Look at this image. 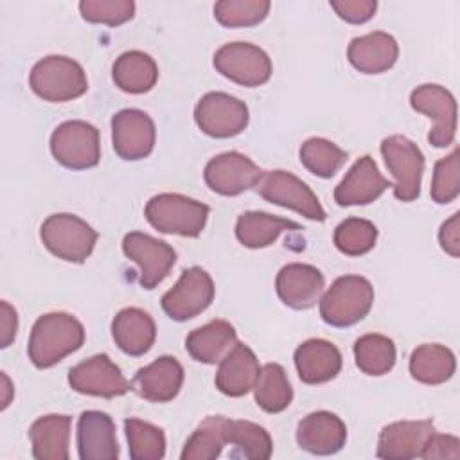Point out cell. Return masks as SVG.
I'll return each instance as SVG.
<instances>
[{
  "instance_id": "obj_1",
  "label": "cell",
  "mask_w": 460,
  "mask_h": 460,
  "mask_svg": "<svg viewBox=\"0 0 460 460\" xmlns=\"http://www.w3.org/2000/svg\"><path fill=\"white\" fill-rule=\"evenodd\" d=\"M84 343L83 323L63 311L41 314L29 336L27 354L36 368H50Z\"/></svg>"
},
{
  "instance_id": "obj_2",
  "label": "cell",
  "mask_w": 460,
  "mask_h": 460,
  "mask_svg": "<svg viewBox=\"0 0 460 460\" xmlns=\"http://www.w3.org/2000/svg\"><path fill=\"white\" fill-rule=\"evenodd\" d=\"M208 214V205L176 192L156 194L144 208V216L155 230L181 237H198L207 225Z\"/></svg>"
},
{
  "instance_id": "obj_3",
  "label": "cell",
  "mask_w": 460,
  "mask_h": 460,
  "mask_svg": "<svg viewBox=\"0 0 460 460\" xmlns=\"http://www.w3.org/2000/svg\"><path fill=\"white\" fill-rule=\"evenodd\" d=\"M374 304V288L361 275L338 277L320 298V316L327 325L350 327L363 320Z\"/></svg>"
},
{
  "instance_id": "obj_4",
  "label": "cell",
  "mask_w": 460,
  "mask_h": 460,
  "mask_svg": "<svg viewBox=\"0 0 460 460\" xmlns=\"http://www.w3.org/2000/svg\"><path fill=\"white\" fill-rule=\"evenodd\" d=\"M31 90L49 102H66L88 90L83 66L66 56H47L29 74Z\"/></svg>"
},
{
  "instance_id": "obj_5",
  "label": "cell",
  "mask_w": 460,
  "mask_h": 460,
  "mask_svg": "<svg viewBox=\"0 0 460 460\" xmlns=\"http://www.w3.org/2000/svg\"><path fill=\"white\" fill-rule=\"evenodd\" d=\"M40 237L58 259L81 264L92 255L99 234L79 216L59 212L41 223Z\"/></svg>"
},
{
  "instance_id": "obj_6",
  "label": "cell",
  "mask_w": 460,
  "mask_h": 460,
  "mask_svg": "<svg viewBox=\"0 0 460 460\" xmlns=\"http://www.w3.org/2000/svg\"><path fill=\"white\" fill-rule=\"evenodd\" d=\"M50 153L66 169H92L101 160L99 129L86 120L61 122L50 135Z\"/></svg>"
},
{
  "instance_id": "obj_7",
  "label": "cell",
  "mask_w": 460,
  "mask_h": 460,
  "mask_svg": "<svg viewBox=\"0 0 460 460\" xmlns=\"http://www.w3.org/2000/svg\"><path fill=\"white\" fill-rule=\"evenodd\" d=\"M379 149L388 171L395 178V183H392L394 196L404 203L417 199L426 164L419 146L404 135H390L381 140Z\"/></svg>"
},
{
  "instance_id": "obj_8",
  "label": "cell",
  "mask_w": 460,
  "mask_h": 460,
  "mask_svg": "<svg viewBox=\"0 0 460 460\" xmlns=\"http://www.w3.org/2000/svg\"><path fill=\"white\" fill-rule=\"evenodd\" d=\"M255 190L266 201L295 210L311 221H325L327 217L323 207L309 185L289 171H262Z\"/></svg>"
},
{
  "instance_id": "obj_9",
  "label": "cell",
  "mask_w": 460,
  "mask_h": 460,
  "mask_svg": "<svg viewBox=\"0 0 460 460\" xmlns=\"http://www.w3.org/2000/svg\"><path fill=\"white\" fill-rule=\"evenodd\" d=\"M214 68L226 79L255 88L270 81L273 65L270 56L248 41H230L221 45L214 54Z\"/></svg>"
},
{
  "instance_id": "obj_10",
  "label": "cell",
  "mask_w": 460,
  "mask_h": 460,
  "mask_svg": "<svg viewBox=\"0 0 460 460\" xmlns=\"http://www.w3.org/2000/svg\"><path fill=\"white\" fill-rule=\"evenodd\" d=\"M216 288L212 277L199 266L181 271L178 282L164 293L160 304L164 313L174 322H185L201 314L214 300Z\"/></svg>"
},
{
  "instance_id": "obj_11",
  "label": "cell",
  "mask_w": 460,
  "mask_h": 460,
  "mask_svg": "<svg viewBox=\"0 0 460 460\" xmlns=\"http://www.w3.org/2000/svg\"><path fill=\"white\" fill-rule=\"evenodd\" d=\"M248 119L250 113L244 101L225 92H208L194 106L198 128L212 138H230L243 133Z\"/></svg>"
},
{
  "instance_id": "obj_12",
  "label": "cell",
  "mask_w": 460,
  "mask_h": 460,
  "mask_svg": "<svg viewBox=\"0 0 460 460\" xmlns=\"http://www.w3.org/2000/svg\"><path fill=\"white\" fill-rule=\"evenodd\" d=\"M410 104L415 111L433 120L428 133V142L433 147L453 144L456 135V101L449 90L435 83L420 84L410 93Z\"/></svg>"
},
{
  "instance_id": "obj_13",
  "label": "cell",
  "mask_w": 460,
  "mask_h": 460,
  "mask_svg": "<svg viewBox=\"0 0 460 460\" xmlns=\"http://www.w3.org/2000/svg\"><path fill=\"white\" fill-rule=\"evenodd\" d=\"M122 252L138 266V284L144 289H155L176 262V252L171 244L144 232L126 234Z\"/></svg>"
},
{
  "instance_id": "obj_14",
  "label": "cell",
  "mask_w": 460,
  "mask_h": 460,
  "mask_svg": "<svg viewBox=\"0 0 460 460\" xmlns=\"http://www.w3.org/2000/svg\"><path fill=\"white\" fill-rule=\"evenodd\" d=\"M68 385L83 395L119 397L131 390V383L108 354H95L68 370Z\"/></svg>"
},
{
  "instance_id": "obj_15",
  "label": "cell",
  "mask_w": 460,
  "mask_h": 460,
  "mask_svg": "<svg viewBox=\"0 0 460 460\" xmlns=\"http://www.w3.org/2000/svg\"><path fill=\"white\" fill-rule=\"evenodd\" d=\"M261 176L259 165L239 151H226L210 158L203 171L207 187L221 196H239L255 187Z\"/></svg>"
},
{
  "instance_id": "obj_16",
  "label": "cell",
  "mask_w": 460,
  "mask_h": 460,
  "mask_svg": "<svg viewBox=\"0 0 460 460\" xmlns=\"http://www.w3.org/2000/svg\"><path fill=\"white\" fill-rule=\"evenodd\" d=\"M156 140L153 119L137 108H124L111 117V144L115 153L128 162L151 155Z\"/></svg>"
},
{
  "instance_id": "obj_17",
  "label": "cell",
  "mask_w": 460,
  "mask_h": 460,
  "mask_svg": "<svg viewBox=\"0 0 460 460\" xmlns=\"http://www.w3.org/2000/svg\"><path fill=\"white\" fill-rule=\"evenodd\" d=\"M323 288V273L316 266L304 262H289L282 266L275 279L279 298L296 311L313 307L320 300Z\"/></svg>"
},
{
  "instance_id": "obj_18",
  "label": "cell",
  "mask_w": 460,
  "mask_h": 460,
  "mask_svg": "<svg viewBox=\"0 0 460 460\" xmlns=\"http://www.w3.org/2000/svg\"><path fill=\"white\" fill-rule=\"evenodd\" d=\"M388 187H392V181L379 172L376 160L370 155H365L352 164L343 180L336 185L334 201L340 207L368 205Z\"/></svg>"
},
{
  "instance_id": "obj_19",
  "label": "cell",
  "mask_w": 460,
  "mask_h": 460,
  "mask_svg": "<svg viewBox=\"0 0 460 460\" xmlns=\"http://www.w3.org/2000/svg\"><path fill=\"white\" fill-rule=\"evenodd\" d=\"M435 433L431 419L424 420H397L386 424L377 438L379 458L410 460L422 455L428 438Z\"/></svg>"
},
{
  "instance_id": "obj_20",
  "label": "cell",
  "mask_w": 460,
  "mask_h": 460,
  "mask_svg": "<svg viewBox=\"0 0 460 460\" xmlns=\"http://www.w3.org/2000/svg\"><path fill=\"white\" fill-rule=\"evenodd\" d=\"M183 377V367L176 358L160 356L153 363L137 370L131 381V390L146 401L167 402L180 394Z\"/></svg>"
},
{
  "instance_id": "obj_21",
  "label": "cell",
  "mask_w": 460,
  "mask_h": 460,
  "mask_svg": "<svg viewBox=\"0 0 460 460\" xmlns=\"http://www.w3.org/2000/svg\"><path fill=\"white\" fill-rule=\"evenodd\" d=\"M77 453L81 460H117L115 422L106 411L86 410L77 420Z\"/></svg>"
},
{
  "instance_id": "obj_22",
  "label": "cell",
  "mask_w": 460,
  "mask_h": 460,
  "mask_svg": "<svg viewBox=\"0 0 460 460\" xmlns=\"http://www.w3.org/2000/svg\"><path fill=\"white\" fill-rule=\"evenodd\" d=\"M296 442L307 453L334 455L347 442V426L331 411H313L298 422Z\"/></svg>"
},
{
  "instance_id": "obj_23",
  "label": "cell",
  "mask_w": 460,
  "mask_h": 460,
  "mask_svg": "<svg viewBox=\"0 0 460 460\" xmlns=\"http://www.w3.org/2000/svg\"><path fill=\"white\" fill-rule=\"evenodd\" d=\"M295 367L305 385H322L334 379L341 370V352L332 341L311 338L295 350Z\"/></svg>"
},
{
  "instance_id": "obj_24",
  "label": "cell",
  "mask_w": 460,
  "mask_h": 460,
  "mask_svg": "<svg viewBox=\"0 0 460 460\" xmlns=\"http://www.w3.org/2000/svg\"><path fill=\"white\" fill-rule=\"evenodd\" d=\"M111 336L124 354L138 358L151 350L156 340V323L147 311L124 307L111 322Z\"/></svg>"
},
{
  "instance_id": "obj_25",
  "label": "cell",
  "mask_w": 460,
  "mask_h": 460,
  "mask_svg": "<svg viewBox=\"0 0 460 460\" xmlns=\"http://www.w3.org/2000/svg\"><path fill=\"white\" fill-rule=\"evenodd\" d=\"M259 370L261 367L255 352L244 343H235L234 349L219 361L214 379L216 388L228 397H243L253 390Z\"/></svg>"
},
{
  "instance_id": "obj_26",
  "label": "cell",
  "mask_w": 460,
  "mask_h": 460,
  "mask_svg": "<svg viewBox=\"0 0 460 460\" xmlns=\"http://www.w3.org/2000/svg\"><path fill=\"white\" fill-rule=\"evenodd\" d=\"M399 45L395 38L383 31L358 36L349 43L347 59L361 74H381L395 65Z\"/></svg>"
},
{
  "instance_id": "obj_27",
  "label": "cell",
  "mask_w": 460,
  "mask_h": 460,
  "mask_svg": "<svg viewBox=\"0 0 460 460\" xmlns=\"http://www.w3.org/2000/svg\"><path fill=\"white\" fill-rule=\"evenodd\" d=\"M237 343V332L226 320L216 318L190 331L185 338V349L192 359L205 365L219 363Z\"/></svg>"
},
{
  "instance_id": "obj_28",
  "label": "cell",
  "mask_w": 460,
  "mask_h": 460,
  "mask_svg": "<svg viewBox=\"0 0 460 460\" xmlns=\"http://www.w3.org/2000/svg\"><path fill=\"white\" fill-rule=\"evenodd\" d=\"M72 417L50 413L36 419L29 428L32 456L36 460H68Z\"/></svg>"
},
{
  "instance_id": "obj_29",
  "label": "cell",
  "mask_w": 460,
  "mask_h": 460,
  "mask_svg": "<svg viewBox=\"0 0 460 460\" xmlns=\"http://www.w3.org/2000/svg\"><path fill=\"white\" fill-rule=\"evenodd\" d=\"M286 230H304V228L291 219L279 217L261 210L243 212L235 223L237 241L243 246L252 250L266 248L273 244L279 239V235Z\"/></svg>"
},
{
  "instance_id": "obj_30",
  "label": "cell",
  "mask_w": 460,
  "mask_h": 460,
  "mask_svg": "<svg viewBox=\"0 0 460 460\" xmlns=\"http://www.w3.org/2000/svg\"><path fill=\"white\" fill-rule=\"evenodd\" d=\"M111 77L119 90L138 95L149 92L156 84L158 66L149 54L142 50H128L115 59Z\"/></svg>"
},
{
  "instance_id": "obj_31",
  "label": "cell",
  "mask_w": 460,
  "mask_h": 460,
  "mask_svg": "<svg viewBox=\"0 0 460 460\" xmlns=\"http://www.w3.org/2000/svg\"><path fill=\"white\" fill-rule=\"evenodd\" d=\"M408 368L411 377L422 385H442L453 377L456 359L447 347L424 343L413 349Z\"/></svg>"
},
{
  "instance_id": "obj_32",
  "label": "cell",
  "mask_w": 460,
  "mask_h": 460,
  "mask_svg": "<svg viewBox=\"0 0 460 460\" xmlns=\"http://www.w3.org/2000/svg\"><path fill=\"white\" fill-rule=\"evenodd\" d=\"M253 395L257 406L266 413L284 411L293 401V388L284 367L279 363H266L261 367L253 385Z\"/></svg>"
},
{
  "instance_id": "obj_33",
  "label": "cell",
  "mask_w": 460,
  "mask_h": 460,
  "mask_svg": "<svg viewBox=\"0 0 460 460\" xmlns=\"http://www.w3.org/2000/svg\"><path fill=\"white\" fill-rule=\"evenodd\" d=\"M395 345L394 341L377 332L363 334L354 341L356 367L367 376H385L395 365Z\"/></svg>"
},
{
  "instance_id": "obj_34",
  "label": "cell",
  "mask_w": 460,
  "mask_h": 460,
  "mask_svg": "<svg viewBox=\"0 0 460 460\" xmlns=\"http://www.w3.org/2000/svg\"><path fill=\"white\" fill-rule=\"evenodd\" d=\"M225 435L226 442L235 447L234 455H241L250 460H266L273 453V440L270 433L252 420L226 419Z\"/></svg>"
},
{
  "instance_id": "obj_35",
  "label": "cell",
  "mask_w": 460,
  "mask_h": 460,
  "mask_svg": "<svg viewBox=\"0 0 460 460\" xmlns=\"http://www.w3.org/2000/svg\"><path fill=\"white\" fill-rule=\"evenodd\" d=\"M226 417L210 415L207 417L187 438L181 460H214L221 455L223 446L226 444Z\"/></svg>"
},
{
  "instance_id": "obj_36",
  "label": "cell",
  "mask_w": 460,
  "mask_h": 460,
  "mask_svg": "<svg viewBox=\"0 0 460 460\" xmlns=\"http://www.w3.org/2000/svg\"><path fill=\"white\" fill-rule=\"evenodd\" d=\"M298 156L302 165L318 178L334 176L349 158L347 151H343L340 146L322 137L307 138L300 146Z\"/></svg>"
},
{
  "instance_id": "obj_37",
  "label": "cell",
  "mask_w": 460,
  "mask_h": 460,
  "mask_svg": "<svg viewBox=\"0 0 460 460\" xmlns=\"http://www.w3.org/2000/svg\"><path fill=\"white\" fill-rule=\"evenodd\" d=\"M124 431L133 460H160L165 456V435L162 428L129 417L124 420Z\"/></svg>"
},
{
  "instance_id": "obj_38",
  "label": "cell",
  "mask_w": 460,
  "mask_h": 460,
  "mask_svg": "<svg viewBox=\"0 0 460 460\" xmlns=\"http://www.w3.org/2000/svg\"><path fill=\"white\" fill-rule=\"evenodd\" d=\"M332 241L345 255H365L376 246L377 226L363 217H347L334 228Z\"/></svg>"
},
{
  "instance_id": "obj_39",
  "label": "cell",
  "mask_w": 460,
  "mask_h": 460,
  "mask_svg": "<svg viewBox=\"0 0 460 460\" xmlns=\"http://www.w3.org/2000/svg\"><path fill=\"white\" fill-rule=\"evenodd\" d=\"M271 4L268 0H221L214 5V18L223 27H252L261 23Z\"/></svg>"
},
{
  "instance_id": "obj_40",
  "label": "cell",
  "mask_w": 460,
  "mask_h": 460,
  "mask_svg": "<svg viewBox=\"0 0 460 460\" xmlns=\"http://www.w3.org/2000/svg\"><path fill=\"white\" fill-rule=\"evenodd\" d=\"M431 199L438 205L451 203L460 194V160L458 149L435 162L433 180L429 189Z\"/></svg>"
},
{
  "instance_id": "obj_41",
  "label": "cell",
  "mask_w": 460,
  "mask_h": 460,
  "mask_svg": "<svg viewBox=\"0 0 460 460\" xmlns=\"http://www.w3.org/2000/svg\"><path fill=\"white\" fill-rule=\"evenodd\" d=\"M81 16L90 23H104L110 27L126 23L135 14L133 0H83L79 2Z\"/></svg>"
},
{
  "instance_id": "obj_42",
  "label": "cell",
  "mask_w": 460,
  "mask_h": 460,
  "mask_svg": "<svg viewBox=\"0 0 460 460\" xmlns=\"http://www.w3.org/2000/svg\"><path fill=\"white\" fill-rule=\"evenodd\" d=\"M331 7L336 11V14L349 22V23H365L368 22L376 9V0H334L331 2Z\"/></svg>"
},
{
  "instance_id": "obj_43",
  "label": "cell",
  "mask_w": 460,
  "mask_h": 460,
  "mask_svg": "<svg viewBox=\"0 0 460 460\" xmlns=\"http://www.w3.org/2000/svg\"><path fill=\"white\" fill-rule=\"evenodd\" d=\"M420 458L429 460V458H460V440L455 435H440L433 433L424 449Z\"/></svg>"
},
{
  "instance_id": "obj_44",
  "label": "cell",
  "mask_w": 460,
  "mask_h": 460,
  "mask_svg": "<svg viewBox=\"0 0 460 460\" xmlns=\"http://www.w3.org/2000/svg\"><path fill=\"white\" fill-rule=\"evenodd\" d=\"M438 243L446 253L451 257L460 255V214L455 212L447 221L442 223L438 230Z\"/></svg>"
},
{
  "instance_id": "obj_45",
  "label": "cell",
  "mask_w": 460,
  "mask_h": 460,
  "mask_svg": "<svg viewBox=\"0 0 460 460\" xmlns=\"http://www.w3.org/2000/svg\"><path fill=\"white\" fill-rule=\"evenodd\" d=\"M18 329V316L14 307L9 302H2V347H9L16 336Z\"/></svg>"
}]
</instances>
